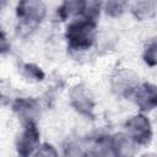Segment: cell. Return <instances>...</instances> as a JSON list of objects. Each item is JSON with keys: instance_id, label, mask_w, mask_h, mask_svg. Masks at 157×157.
Here are the masks:
<instances>
[{"instance_id": "obj_1", "label": "cell", "mask_w": 157, "mask_h": 157, "mask_svg": "<svg viewBox=\"0 0 157 157\" xmlns=\"http://www.w3.org/2000/svg\"><path fill=\"white\" fill-rule=\"evenodd\" d=\"M66 39L70 49L86 50L92 47L96 39V23L80 18L72 21L66 28Z\"/></svg>"}, {"instance_id": "obj_2", "label": "cell", "mask_w": 157, "mask_h": 157, "mask_svg": "<svg viewBox=\"0 0 157 157\" xmlns=\"http://www.w3.org/2000/svg\"><path fill=\"white\" fill-rule=\"evenodd\" d=\"M125 128L128 136L136 145H147L152 139V128L150 120L144 114H137L126 120Z\"/></svg>"}, {"instance_id": "obj_3", "label": "cell", "mask_w": 157, "mask_h": 157, "mask_svg": "<svg viewBox=\"0 0 157 157\" xmlns=\"http://www.w3.org/2000/svg\"><path fill=\"white\" fill-rule=\"evenodd\" d=\"M16 146L20 157H29L39 147V131L36 121L25 123V129L18 136Z\"/></svg>"}, {"instance_id": "obj_4", "label": "cell", "mask_w": 157, "mask_h": 157, "mask_svg": "<svg viewBox=\"0 0 157 157\" xmlns=\"http://www.w3.org/2000/svg\"><path fill=\"white\" fill-rule=\"evenodd\" d=\"M17 17L27 23H38L45 16V5L42 1L27 0L17 4Z\"/></svg>"}, {"instance_id": "obj_5", "label": "cell", "mask_w": 157, "mask_h": 157, "mask_svg": "<svg viewBox=\"0 0 157 157\" xmlns=\"http://www.w3.org/2000/svg\"><path fill=\"white\" fill-rule=\"evenodd\" d=\"M70 102H71V105L81 114L92 115L94 101L87 87L82 85L74 87L70 92Z\"/></svg>"}, {"instance_id": "obj_6", "label": "cell", "mask_w": 157, "mask_h": 157, "mask_svg": "<svg viewBox=\"0 0 157 157\" xmlns=\"http://www.w3.org/2000/svg\"><path fill=\"white\" fill-rule=\"evenodd\" d=\"M137 76L130 71V70H121L118 71L113 77H112V87L113 91L130 97L134 91L137 87Z\"/></svg>"}, {"instance_id": "obj_7", "label": "cell", "mask_w": 157, "mask_h": 157, "mask_svg": "<svg viewBox=\"0 0 157 157\" xmlns=\"http://www.w3.org/2000/svg\"><path fill=\"white\" fill-rule=\"evenodd\" d=\"M131 96L135 98V103L141 110H151L157 104V91L155 85L142 83L136 87Z\"/></svg>"}, {"instance_id": "obj_8", "label": "cell", "mask_w": 157, "mask_h": 157, "mask_svg": "<svg viewBox=\"0 0 157 157\" xmlns=\"http://www.w3.org/2000/svg\"><path fill=\"white\" fill-rule=\"evenodd\" d=\"M136 146L126 134L119 132L110 137V147L114 157H134L137 151Z\"/></svg>"}, {"instance_id": "obj_9", "label": "cell", "mask_w": 157, "mask_h": 157, "mask_svg": "<svg viewBox=\"0 0 157 157\" xmlns=\"http://www.w3.org/2000/svg\"><path fill=\"white\" fill-rule=\"evenodd\" d=\"M12 107H13V110L18 114V117L22 120H25V123L34 121L39 114V107L34 99L20 98L15 101Z\"/></svg>"}, {"instance_id": "obj_10", "label": "cell", "mask_w": 157, "mask_h": 157, "mask_svg": "<svg viewBox=\"0 0 157 157\" xmlns=\"http://www.w3.org/2000/svg\"><path fill=\"white\" fill-rule=\"evenodd\" d=\"M155 10H156V2L155 1H140V2H135L131 7L132 13L140 18V20H145V18H150L155 15Z\"/></svg>"}, {"instance_id": "obj_11", "label": "cell", "mask_w": 157, "mask_h": 157, "mask_svg": "<svg viewBox=\"0 0 157 157\" xmlns=\"http://www.w3.org/2000/svg\"><path fill=\"white\" fill-rule=\"evenodd\" d=\"M82 6H83V1H65V2H63L61 6L58 9V15L60 17V21H64L72 15L81 13Z\"/></svg>"}, {"instance_id": "obj_12", "label": "cell", "mask_w": 157, "mask_h": 157, "mask_svg": "<svg viewBox=\"0 0 157 157\" xmlns=\"http://www.w3.org/2000/svg\"><path fill=\"white\" fill-rule=\"evenodd\" d=\"M91 157H114L110 147V139L107 137H99L90 155Z\"/></svg>"}, {"instance_id": "obj_13", "label": "cell", "mask_w": 157, "mask_h": 157, "mask_svg": "<svg viewBox=\"0 0 157 157\" xmlns=\"http://www.w3.org/2000/svg\"><path fill=\"white\" fill-rule=\"evenodd\" d=\"M99 11H101V2L97 1H83V6L81 10V15L83 20L94 22L99 17Z\"/></svg>"}, {"instance_id": "obj_14", "label": "cell", "mask_w": 157, "mask_h": 157, "mask_svg": "<svg viewBox=\"0 0 157 157\" xmlns=\"http://www.w3.org/2000/svg\"><path fill=\"white\" fill-rule=\"evenodd\" d=\"M124 6H125V2H121V1H108L104 5V10L107 15L118 17L124 12Z\"/></svg>"}, {"instance_id": "obj_15", "label": "cell", "mask_w": 157, "mask_h": 157, "mask_svg": "<svg viewBox=\"0 0 157 157\" xmlns=\"http://www.w3.org/2000/svg\"><path fill=\"white\" fill-rule=\"evenodd\" d=\"M23 72H25L26 77L34 80V81H40L44 77V72L34 64H26L23 66Z\"/></svg>"}, {"instance_id": "obj_16", "label": "cell", "mask_w": 157, "mask_h": 157, "mask_svg": "<svg viewBox=\"0 0 157 157\" xmlns=\"http://www.w3.org/2000/svg\"><path fill=\"white\" fill-rule=\"evenodd\" d=\"M144 60L150 66H155L156 65L157 59H156V42L155 40H152L146 47V49L144 52Z\"/></svg>"}, {"instance_id": "obj_17", "label": "cell", "mask_w": 157, "mask_h": 157, "mask_svg": "<svg viewBox=\"0 0 157 157\" xmlns=\"http://www.w3.org/2000/svg\"><path fill=\"white\" fill-rule=\"evenodd\" d=\"M64 157H91V156L87 152H85L80 146L70 144L64 151Z\"/></svg>"}, {"instance_id": "obj_18", "label": "cell", "mask_w": 157, "mask_h": 157, "mask_svg": "<svg viewBox=\"0 0 157 157\" xmlns=\"http://www.w3.org/2000/svg\"><path fill=\"white\" fill-rule=\"evenodd\" d=\"M36 157H58V152L52 145L43 144L37 148Z\"/></svg>"}, {"instance_id": "obj_19", "label": "cell", "mask_w": 157, "mask_h": 157, "mask_svg": "<svg viewBox=\"0 0 157 157\" xmlns=\"http://www.w3.org/2000/svg\"><path fill=\"white\" fill-rule=\"evenodd\" d=\"M9 49H10V43L7 42V38H6L5 33L0 28V54H4L6 52H9Z\"/></svg>"}, {"instance_id": "obj_20", "label": "cell", "mask_w": 157, "mask_h": 157, "mask_svg": "<svg viewBox=\"0 0 157 157\" xmlns=\"http://www.w3.org/2000/svg\"><path fill=\"white\" fill-rule=\"evenodd\" d=\"M142 157H156V156L153 153H148V155H144Z\"/></svg>"}]
</instances>
